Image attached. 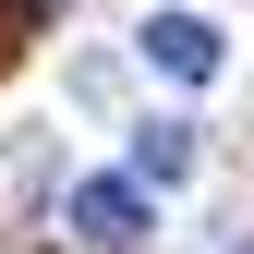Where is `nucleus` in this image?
I'll return each instance as SVG.
<instances>
[{
  "instance_id": "nucleus-3",
  "label": "nucleus",
  "mask_w": 254,
  "mask_h": 254,
  "mask_svg": "<svg viewBox=\"0 0 254 254\" xmlns=\"http://www.w3.org/2000/svg\"><path fill=\"white\" fill-rule=\"evenodd\" d=\"M194 170V133H182V121H145L133 133V182H182Z\"/></svg>"
},
{
  "instance_id": "nucleus-1",
  "label": "nucleus",
  "mask_w": 254,
  "mask_h": 254,
  "mask_svg": "<svg viewBox=\"0 0 254 254\" xmlns=\"http://www.w3.org/2000/svg\"><path fill=\"white\" fill-rule=\"evenodd\" d=\"M61 230L73 242H97V254H133L157 218H145V182L133 170H97V182H73V194H61Z\"/></svg>"
},
{
  "instance_id": "nucleus-2",
  "label": "nucleus",
  "mask_w": 254,
  "mask_h": 254,
  "mask_svg": "<svg viewBox=\"0 0 254 254\" xmlns=\"http://www.w3.org/2000/svg\"><path fill=\"white\" fill-rule=\"evenodd\" d=\"M145 61H157L170 85H218V61H230V49H218L206 12H157V24H145Z\"/></svg>"
}]
</instances>
